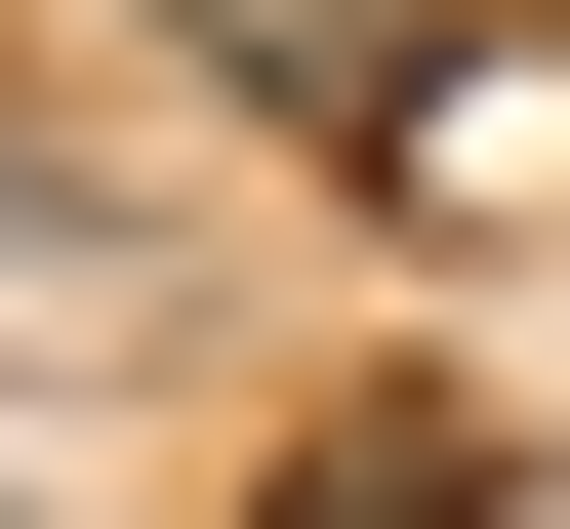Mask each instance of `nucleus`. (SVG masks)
Masks as SVG:
<instances>
[{
  "mask_svg": "<svg viewBox=\"0 0 570 529\" xmlns=\"http://www.w3.org/2000/svg\"><path fill=\"white\" fill-rule=\"evenodd\" d=\"M285 529H489V408H326V489Z\"/></svg>",
  "mask_w": 570,
  "mask_h": 529,
  "instance_id": "1",
  "label": "nucleus"
}]
</instances>
